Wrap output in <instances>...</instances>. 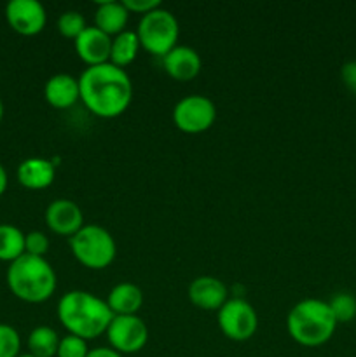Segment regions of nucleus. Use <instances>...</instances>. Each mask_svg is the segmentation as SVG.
<instances>
[{
    "label": "nucleus",
    "mask_w": 356,
    "mask_h": 357,
    "mask_svg": "<svg viewBox=\"0 0 356 357\" xmlns=\"http://www.w3.org/2000/svg\"><path fill=\"white\" fill-rule=\"evenodd\" d=\"M24 255V234L10 223H0V260L13 264Z\"/></svg>",
    "instance_id": "412c9836"
},
{
    "label": "nucleus",
    "mask_w": 356,
    "mask_h": 357,
    "mask_svg": "<svg viewBox=\"0 0 356 357\" xmlns=\"http://www.w3.org/2000/svg\"><path fill=\"white\" fill-rule=\"evenodd\" d=\"M216 119V107L209 98L188 94L173 108V124L187 135H201L208 131Z\"/></svg>",
    "instance_id": "0eeeda50"
},
{
    "label": "nucleus",
    "mask_w": 356,
    "mask_h": 357,
    "mask_svg": "<svg viewBox=\"0 0 356 357\" xmlns=\"http://www.w3.org/2000/svg\"><path fill=\"white\" fill-rule=\"evenodd\" d=\"M45 223L51 232L70 239L84 227L82 209L77 202L68 199L52 201L45 209Z\"/></svg>",
    "instance_id": "9b49d317"
},
{
    "label": "nucleus",
    "mask_w": 356,
    "mask_h": 357,
    "mask_svg": "<svg viewBox=\"0 0 356 357\" xmlns=\"http://www.w3.org/2000/svg\"><path fill=\"white\" fill-rule=\"evenodd\" d=\"M17 357H35V356H31L30 352H28V354H20V356H17Z\"/></svg>",
    "instance_id": "2f4dec72"
},
{
    "label": "nucleus",
    "mask_w": 356,
    "mask_h": 357,
    "mask_svg": "<svg viewBox=\"0 0 356 357\" xmlns=\"http://www.w3.org/2000/svg\"><path fill=\"white\" fill-rule=\"evenodd\" d=\"M337 321L328 302L318 298L300 300L286 317L288 335L304 347H320L335 333Z\"/></svg>",
    "instance_id": "7ed1b4c3"
},
{
    "label": "nucleus",
    "mask_w": 356,
    "mask_h": 357,
    "mask_svg": "<svg viewBox=\"0 0 356 357\" xmlns=\"http://www.w3.org/2000/svg\"><path fill=\"white\" fill-rule=\"evenodd\" d=\"M129 13L122 2H115V0H105V2H98L96 13H94V26L107 33L108 37L112 35H119L126 31V24H128Z\"/></svg>",
    "instance_id": "f3484780"
},
{
    "label": "nucleus",
    "mask_w": 356,
    "mask_h": 357,
    "mask_svg": "<svg viewBox=\"0 0 356 357\" xmlns=\"http://www.w3.org/2000/svg\"><path fill=\"white\" fill-rule=\"evenodd\" d=\"M2 117H3V103L2 100H0V121H2Z\"/></svg>",
    "instance_id": "7c9ffc66"
},
{
    "label": "nucleus",
    "mask_w": 356,
    "mask_h": 357,
    "mask_svg": "<svg viewBox=\"0 0 356 357\" xmlns=\"http://www.w3.org/2000/svg\"><path fill=\"white\" fill-rule=\"evenodd\" d=\"M188 300L201 310L218 312L227 302V288L220 279L212 275H201L188 286Z\"/></svg>",
    "instance_id": "ddd939ff"
},
{
    "label": "nucleus",
    "mask_w": 356,
    "mask_h": 357,
    "mask_svg": "<svg viewBox=\"0 0 356 357\" xmlns=\"http://www.w3.org/2000/svg\"><path fill=\"white\" fill-rule=\"evenodd\" d=\"M201 58L198 52L188 45H177L171 49L163 58V68L171 79L187 82V80L195 79L201 72Z\"/></svg>",
    "instance_id": "4468645a"
},
{
    "label": "nucleus",
    "mask_w": 356,
    "mask_h": 357,
    "mask_svg": "<svg viewBox=\"0 0 356 357\" xmlns=\"http://www.w3.org/2000/svg\"><path fill=\"white\" fill-rule=\"evenodd\" d=\"M7 284L23 302L42 303L56 291V272L45 258L24 253L7 268Z\"/></svg>",
    "instance_id": "20e7f679"
},
{
    "label": "nucleus",
    "mask_w": 356,
    "mask_h": 357,
    "mask_svg": "<svg viewBox=\"0 0 356 357\" xmlns=\"http://www.w3.org/2000/svg\"><path fill=\"white\" fill-rule=\"evenodd\" d=\"M7 171H6V167L2 166V164H0V195L3 194V192H6V188H7Z\"/></svg>",
    "instance_id": "c756f323"
},
{
    "label": "nucleus",
    "mask_w": 356,
    "mask_h": 357,
    "mask_svg": "<svg viewBox=\"0 0 356 357\" xmlns=\"http://www.w3.org/2000/svg\"><path fill=\"white\" fill-rule=\"evenodd\" d=\"M341 79L351 93L356 94V61L346 63L341 68Z\"/></svg>",
    "instance_id": "cd10ccee"
},
{
    "label": "nucleus",
    "mask_w": 356,
    "mask_h": 357,
    "mask_svg": "<svg viewBox=\"0 0 356 357\" xmlns=\"http://www.w3.org/2000/svg\"><path fill=\"white\" fill-rule=\"evenodd\" d=\"M87 357H122V354H119L117 351H114V349H108V347H98V349H93V351H89V354Z\"/></svg>",
    "instance_id": "c85d7f7f"
},
{
    "label": "nucleus",
    "mask_w": 356,
    "mask_h": 357,
    "mask_svg": "<svg viewBox=\"0 0 356 357\" xmlns=\"http://www.w3.org/2000/svg\"><path fill=\"white\" fill-rule=\"evenodd\" d=\"M110 347L119 354H135L149 342V328L138 316H114L107 333Z\"/></svg>",
    "instance_id": "1a4fd4ad"
},
{
    "label": "nucleus",
    "mask_w": 356,
    "mask_h": 357,
    "mask_svg": "<svg viewBox=\"0 0 356 357\" xmlns=\"http://www.w3.org/2000/svg\"><path fill=\"white\" fill-rule=\"evenodd\" d=\"M75 52L87 66L110 63L112 37L98 30L96 26H86V30L73 40Z\"/></svg>",
    "instance_id": "f8f14e48"
},
{
    "label": "nucleus",
    "mask_w": 356,
    "mask_h": 357,
    "mask_svg": "<svg viewBox=\"0 0 356 357\" xmlns=\"http://www.w3.org/2000/svg\"><path fill=\"white\" fill-rule=\"evenodd\" d=\"M79 89L84 107L101 119L119 117L133 100L131 79L112 63L87 66L79 77Z\"/></svg>",
    "instance_id": "f257e3e1"
},
{
    "label": "nucleus",
    "mask_w": 356,
    "mask_h": 357,
    "mask_svg": "<svg viewBox=\"0 0 356 357\" xmlns=\"http://www.w3.org/2000/svg\"><path fill=\"white\" fill-rule=\"evenodd\" d=\"M44 98L52 108L66 110L80 100L79 79H73L68 73H56L45 82Z\"/></svg>",
    "instance_id": "2eb2a0df"
},
{
    "label": "nucleus",
    "mask_w": 356,
    "mask_h": 357,
    "mask_svg": "<svg viewBox=\"0 0 356 357\" xmlns=\"http://www.w3.org/2000/svg\"><path fill=\"white\" fill-rule=\"evenodd\" d=\"M124 7L128 9V13H136V14H142V16H145V14L152 13V10L159 9L161 7V2L159 0H124Z\"/></svg>",
    "instance_id": "bb28decb"
},
{
    "label": "nucleus",
    "mask_w": 356,
    "mask_h": 357,
    "mask_svg": "<svg viewBox=\"0 0 356 357\" xmlns=\"http://www.w3.org/2000/svg\"><path fill=\"white\" fill-rule=\"evenodd\" d=\"M7 23L20 35H37L44 30L47 14L38 0H10L6 6Z\"/></svg>",
    "instance_id": "9d476101"
},
{
    "label": "nucleus",
    "mask_w": 356,
    "mask_h": 357,
    "mask_svg": "<svg viewBox=\"0 0 356 357\" xmlns=\"http://www.w3.org/2000/svg\"><path fill=\"white\" fill-rule=\"evenodd\" d=\"M218 328L229 340L246 342L258 328L257 312L246 300H227L218 310Z\"/></svg>",
    "instance_id": "6e6552de"
},
{
    "label": "nucleus",
    "mask_w": 356,
    "mask_h": 357,
    "mask_svg": "<svg viewBox=\"0 0 356 357\" xmlns=\"http://www.w3.org/2000/svg\"><path fill=\"white\" fill-rule=\"evenodd\" d=\"M49 251V239L44 232H34L24 234V253L31 255V257L44 258L45 253Z\"/></svg>",
    "instance_id": "a878e982"
},
{
    "label": "nucleus",
    "mask_w": 356,
    "mask_h": 357,
    "mask_svg": "<svg viewBox=\"0 0 356 357\" xmlns=\"http://www.w3.org/2000/svg\"><path fill=\"white\" fill-rule=\"evenodd\" d=\"M140 51V40L136 37V31L126 30L122 33L115 35L112 38L110 49V63L124 70L126 66L131 65L136 59Z\"/></svg>",
    "instance_id": "6ab92c4d"
},
{
    "label": "nucleus",
    "mask_w": 356,
    "mask_h": 357,
    "mask_svg": "<svg viewBox=\"0 0 356 357\" xmlns=\"http://www.w3.org/2000/svg\"><path fill=\"white\" fill-rule=\"evenodd\" d=\"M89 349H87V342L73 335H66L65 338L59 340L58 357H87Z\"/></svg>",
    "instance_id": "393cba45"
},
{
    "label": "nucleus",
    "mask_w": 356,
    "mask_h": 357,
    "mask_svg": "<svg viewBox=\"0 0 356 357\" xmlns=\"http://www.w3.org/2000/svg\"><path fill=\"white\" fill-rule=\"evenodd\" d=\"M68 243L75 260L91 271L107 268L117 255V244L112 234L105 227L94 223L84 225L75 236L70 237Z\"/></svg>",
    "instance_id": "39448f33"
},
{
    "label": "nucleus",
    "mask_w": 356,
    "mask_h": 357,
    "mask_svg": "<svg viewBox=\"0 0 356 357\" xmlns=\"http://www.w3.org/2000/svg\"><path fill=\"white\" fill-rule=\"evenodd\" d=\"M58 30L63 37L75 40V38L86 30V20H84L82 14L77 13V10H66V13H63L61 16H59Z\"/></svg>",
    "instance_id": "5701e85b"
},
{
    "label": "nucleus",
    "mask_w": 356,
    "mask_h": 357,
    "mask_svg": "<svg viewBox=\"0 0 356 357\" xmlns=\"http://www.w3.org/2000/svg\"><path fill=\"white\" fill-rule=\"evenodd\" d=\"M178 35H180V26H178L177 17L163 7L142 16L138 28H136L140 47H143L150 54L161 56V58H164L173 47H177Z\"/></svg>",
    "instance_id": "423d86ee"
},
{
    "label": "nucleus",
    "mask_w": 356,
    "mask_h": 357,
    "mask_svg": "<svg viewBox=\"0 0 356 357\" xmlns=\"http://www.w3.org/2000/svg\"><path fill=\"white\" fill-rule=\"evenodd\" d=\"M21 349L20 333L9 324L0 323V357H17Z\"/></svg>",
    "instance_id": "b1692460"
},
{
    "label": "nucleus",
    "mask_w": 356,
    "mask_h": 357,
    "mask_svg": "<svg viewBox=\"0 0 356 357\" xmlns=\"http://www.w3.org/2000/svg\"><path fill=\"white\" fill-rule=\"evenodd\" d=\"M58 319L70 335L87 342L107 333L114 314L105 300L73 289L59 298Z\"/></svg>",
    "instance_id": "f03ea898"
},
{
    "label": "nucleus",
    "mask_w": 356,
    "mask_h": 357,
    "mask_svg": "<svg viewBox=\"0 0 356 357\" xmlns=\"http://www.w3.org/2000/svg\"><path fill=\"white\" fill-rule=\"evenodd\" d=\"M332 314H334L337 324L349 323L356 317V298L351 293H337L334 298L328 302Z\"/></svg>",
    "instance_id": "4be33fe9"
},
{
    "label": "nucleus",
    "mask_w": 356,
    "mask_h": 357,
    "mask_svg": "<svg viewBox=\"0 0 356 357\" xmlns=\"http://www.w3.org/2000/svg\"><path fill=\"white\" fill-rule=\"evenodd\" d=\"M107 303L114 316H136L143 305V293L133 282H119L108 293Z\"/></svg>",
    "instance_id": "a211bd4d"
},
{
    "label": "nucleus",
    "mask_w": 356,
    "mask_h": 357,
    "mask_svg": "<svg viewBox=\"0 0 356 357\" xmlns=\"http://www.w3.org/2000/svg\"><path fill=\"white\" fill-rule=\"evenodd\" d=\"M59 340L51 326H37L28 335V351L35 357H54L58 354Z\"/></svg>",
    "instance_id": "aec40b11"
},
{
    "label": "nucleus",
    "mask_w": 356,
    "mask_h": 357,
    "mask_svg": "<svg viewBox=\"0 0 356 357\" xmlns=\"http://www.w3.org/2000/svg\"><path fill=\"white\" fill-rule=\"evenodd\" d=\"M54 176V162L40 157H30L17 166V181L30 190H44L51 187Z\"/></svg>",
    "instance_id": "dca6fc26"
}]
</instances>
